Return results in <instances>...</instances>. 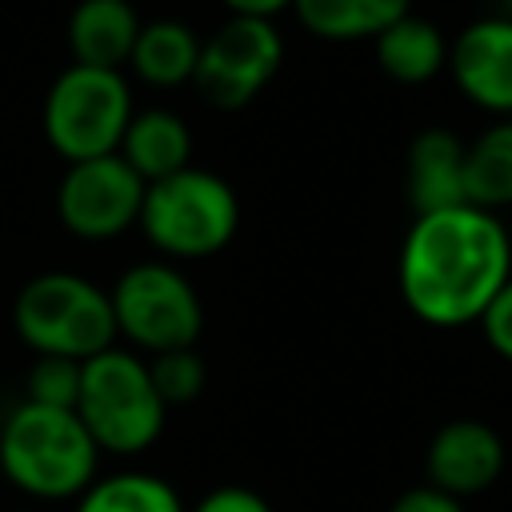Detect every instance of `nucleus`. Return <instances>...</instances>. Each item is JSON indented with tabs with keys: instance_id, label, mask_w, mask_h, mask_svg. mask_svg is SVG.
I'll return each mask as SVG.
<instances>
[{
	"instance_id": "nucleus-1",
	"label": "nucleus",
	"mask_w": 512,
	"mask_h": 512,
	"mask_svg": "<svg viewBox=\"0 0 512 512\" xmlns=\"http://www.w3.org/2000/svg\"><path fill=\"white\" fill-rule=\"evenodd\" d=\"M512 276L504 224L472 204L416 216L400 248V296L436 328H460L484 316Z\"/></svg>"
},
{
	"instance_id": "nucleus-2",
	"label": "nucleus",
	"mask_w": 512,
	"mask_h": 512,
	"mask_svg": "<svg viewBox=\"0 0 512 512\" xmlns=\"http://www.w3.org/2000/svg\"><path fill=\"white\" fill-rule=\"evenodd\" d=\"M100 448L68 408L16 404L0 428V472L36 500L80 496L96 480Z\"/></svg>"
},
{
	"instance_id": "nucleus-3",
	"label": "nucleus",
	"mask_w": 512,
	"mask_h": 512,
	"mask_svg": "<svg viewBox=\"0 0 512 512\" xmlns=\"http://www.w3.org/2000/svg\"><path fill=\"white\" fill-rule=\"evenodd\" d=\"M164 412L140 356L104 348L80 364L76 416L100 452L136 456L152 448L164 432Z\"/></svg>"
},
{
	"instance_id": "nucleus-4",
	"label": "nucleus",
	"mask_w": 512,
	"mask_h": 512,
	"mask_svg": "<svg viewBox=\"0 0 512 512\" xmlns=\"http://www.w3.org/2000/svg\"><path fill=\"white\" fill-rule=\"evenodd\" d=\"M12 324L36 356H64L80 364L116 340L108 292L76 272L32 276L16 296Z\"/></svg>"
},
{
	"instance_id": "nucleus-5",
	"label": "nucleus",
	"mask_w": 512,
	"mask_h": 512,
	"mask_svg": "<svg viewBox=\"0 0 512 512\" xmlns=\"http://www.w3.org/2000/svg\"><path fill=\"white\" fill-rule=\"evenodd\" d=\"M136 224L160 252L196 260L220 252L236 236L240 204L236 192L216 172L188 164L144 188Z\"/></svg>"
},
{
	"instance_id": "nucleus-6",
	"label": "nucleus",
	"mask_w": 512,
	"mask_h": 512,
	"mask_svg": "<svg viewBox=\"0 0 512 512\" xmlns=\"http://www.w3.org/2000/svg\"><path fill=\"white\" fill-rule=\"evenodd\" d=\"M132 120V96L120 72L108 68H64L44 100V136L68 160H96L120 148Z\"/></svg>"
},
{
	"instance_id": "nucleus-7",
	"label": "nucleus",
	"mask_w": 512,
	"mask_h": 512,
	"mask_svg": "<svg viewBox=\"0 0 512 512\" xmlns=\"http://www.w3.org/2000/svg\"><path fill=\"white\" fill-rule=\"evenodd\" d=\"M116 332H124L136 348L176 352L192 348L204 324V308L196 288L172 264H136L108 292Z\"/></svg>"
},
{
	"instance_id": "nucleus-8",
	"label": "nucleus",
	"mask_w": 512,
	"mask_h": 512,
	"mask_svg": "<svg viewBox=\"0 0 512 512\" xmlns=\"http://www.w3.org/2000/svg\"><path fill=\"white\" fill-rule=\"evenodd\" d=\"M284 40L272 20L232 16L224 20L196 56V88L216 108H244L280 68Z\"/></svg>"
},
{
	"instance_id": "nucleus-9",
	"label": "nucleus",
	"mask_w": 512,
	"mask_h": 512,
	"mask_svg": "<svg viewBox=\"0 0 512 512\" xmlns=\"http://www.w3.org/2000/svg\"><path fill=\"white\" fill-rule=\"evenodd\" d=\"M144 188L148 184L124 164V156L108 152L96 160L68 164L60 192H56V212L72 236L112 240L136 224L140 204H144Z\"/></svg>"
},
{
	"instance_id": "nucleus-10",
	"label": "nucleus",
	"mask_w": 512,
	"mask_h": 512,
	"mask_svg": "<svg viewBox=\"0 0 512 512\" xmlns=\"http://www.w3.org/2000/svg\"><path fill=\"white\" fill-rule=\"evenodd\" d=\"M448 68L472 104L512 112V16L468 24L448 48Z\"/></svg>"
},
{
	"instance_id": "nucleus-11",
	"label": "nucleus",
	"mask_w": 512,
	"mask_h": 512,
	"mask_svg": "<svg viewBox=\"0 0 512 512\" xmlns=\"http://www.w3.org/2000/svg\"><path fill=\"white\" fill-rule=\"evenodd\" d=\"M504 472V440L480 420H452L428 444V476L444 496H476Z\"/></svg>"
},
{
	"instance_id": "nucleus-12",
	"label": "nucleus",
	"mask_w": 512,
	"mask_h": 512,
	"mask_svg": "<svg viewBox=\"0 0 512 512\" xmlns=\"http://www.w3.org/2000/svg\"><path fill=\"white\" fill-rule=\"evenodd\" d=\"M140 32V16L128 0H80L68 16V48L84 68L120 72Z\"/></svg>"
},
{
	"instance_id": "nucleus-13",
	"label": "nucleus",
	"mask_w": 512,
	"mask_h": 512,
	"mask_svg": "<svg viewBox=\"0 0 512 512\" xmlns=\"http://www.w3.org/2000/svg\"><path fill=\"white\" fill-rule=\"evenodd\" d=\"M408 204L416 216L444 212L464 204V144L444 132L428 128L408 148Z\"/></svg>"
},
{
	"instance_id": "nucleus-14",
	"label": "nucleus",
	"mask_w": 512,
	"mask_h": 512,
	"mask_svg": "<svg viewBox=\"0 0 512 512\" xmlns=\"http://www.w3.org/2000/svg\"><path fill=\"white\" fill-rule=\"evenodd\" d=\"M124 164L144 180V184H156L180 168H188V156H192V136H188V124L176 116V112H164V108H148V112H132L124 136H120V148Z\"/></svg>"
},
{
	"instance_id": "nucleus-15",
	"label": "nucleus",
	"mask_w": 512,
	"mask_h": 512,
	"mask_svg": "<svg viewBox=\"0 0 512 512\" xmlns=\"http://www.w3.org/2000/svg\"><path fill=\"white\" fill-rule=\"evenodd\" d=\"M376 60L380 68L400 80V84H424L432 80L444 60H448V44L440 36V28L424 16L404 12L400 20H392L380 36H376Z\"/></svg>"
},
{
	"instance_id": "nucleus-16",
	"label": "nucleus",
	"mask_w": 512,
	"mask_h": 512,
	"mask_svg": "<svg viewBox=\"0 0 512 512\" xmlns=\"http://www.w3.org/2000/svg\"><path fill=\"white\" fill-rule=\"evenodd\" d=\"M196 56H200V40H196V32L188 24L152 20V24H140L128 64L136 68L140 80H148L156 88H172V84L192 80Z\"/></svg>"
},
{
	"instance_id": "nucleus-17",
	"label": "nucleus",
	"mask_w": 512,
	"mask_h": 512,
	"mask_svg": "<svg viewBox=\"0 0 512 512\" xmlns=\"http://www.w3.org/2000/svg\"><path fill=\"white\" fill-rule=\"evenodd\" d=\"M292 8L300 24L320 40H376L392 20L408 12V0H292Z\"/></svg>"
},
{
	"instance_id": "nucleus-18",
	"label": "nucleus",
	"mask_w": 512,
	"mask_h": 512,
	"mask_svg": "<svg viewBox=\"0 0 512 512\" xmlns=\"http://www.w3.org/2000/svg\"><path fill=\"white\" fill-rule=\"evenodd\" d=\"M464 204L484 212L512 204V120L492 124L464 148Z\"/></svg>"
},
{
	"instance_id": "nucleus-19",
	"label": "nucleus",
	"mask_w": 512,
	"mask_h": 512,
	"mask_svg": "<svg viewBox=\"0 0 512 512\" xmlns=\"http://www.w3.org/2000/svg\"><path fill=\"white\" fill-rule=\"evenodd\" d=\"M76 512H184L176 488L152 472H116L80 492Z\"/></svg>"
},
{
	"instance_id": "nucleus-20",
	"label": "nucleus",
	"mask_w": 512,
	"mask_h": 512,
	"mask_svg": "<svg viewBox=\"0 0 512 512\" xmlns=\"http://www.w3.org/2000/svg\"><path fill=\"white\" fill-rule=\"evenodd\" d=\"M148 380L160 396L164 408L172 404H192L204 392V360L192 348H176V352H156L148 364Z\"/></svg>"
},
{
	"instance_id": "nucleus-21",
	"label": "nucleus",
	"mask_w": 512,
	"mask_h": 512,
	"mask_svg": "<svg viewBox=\"0 0 512 512\" xmlns=\"http://www.w3.org/2000/svg\"><path fill=\"white\" fill-rule=\"evenodd\" d=\"M76 396H80V360L36 356V364L28 372V400L44 404V408L76 412Z\"/></svg>"
},
{
	"instance_id": "nucleus-22",
	"label": "nucleus",
	"mask_w": 512,
	"mask_h": 512,
	"mask_svg": "<svg viewBox=\"0 0 512 512\" xmlns=\"http://www.w3.org/2000/svg\"><path fill=\"white\" fill-rule=\"evenodd\" d=\"M480 324H484L488 344H492L504 360H512V276H508V284L492 296V304L484 308Z\"/></svg>"
},
{
	"instance_id": "nucleus-23",
	"label": "nucleus",
	"mask_w": 512,
	"mask_h": 512,
	"mask_svg": "<svg viewBox=\"0 0 512 512\" xmlns=\"http://www.w3.org/2000/svg\"><path fill=\"white\" fill-rule=\"evenodd\" d=\"M192 512H272V508L260 492L240 488V484H224V488H212L208 496H200V504Z\"/></svg>"
},
{
	"instance_id": "nucleus-24",
	"label": "nucleus",
	"mask_w": 512,
	"mask_h": 512,
	"mask_svg": "<svg viewBox=\"0 0 512 512\" xmlns=\"http://www.w3.org/2000/svg\"><path fill=\"white\" fill-rule=\"evenodd\" d=\"M392 512H464V504L456 496H444V492H436L428 484V488H408L404 496H396Z\"/></svg>"
},
{
	"instance_id": "nucleus-25",
	"label": "nucleus",
	"mask_w": 512,
	"mask_h": 512,
	"mask_svg": "<svg viewBox=\"0 0 512 512\" xmlns=\"http://www.w3.org/2000/svg\"><path fill=\"white\" fill-rule=\"evenodd\" d=\"M232 8V16H256V20H272L280 8H288L292 0H224Z\"/></svg>"
},
{
	"instance_id": "nucleus-26",
	"label": "nucleus",
	"mask_w": 512,
	"mask_h": 512,
	"mask_svg": "<svg viewBox=\"0 0 512 512\" xmlns=\"http://www.w3.org/2000/svg\"><path fill=\"white\" fill-rule=\"evenodd\" d=\"M504 4H508V12H512V0H504Z\"/></svg>"
}]
</instances>
